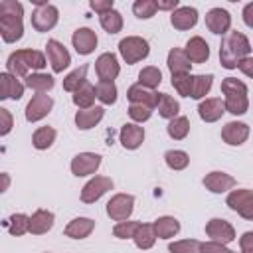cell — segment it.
Instances as JSON below:
<instances>
[{"mask_svg": "<svg viewBox=\"0 0 253 253\" xmlns=\"http://www.w3.org/2000/svg\"><path fill=\"white\" fill-rule=\"evenodd\" d=\"M95 73H97L99 81H115L121 73V63H119L117 55L111 51L101 53L95 61Z\"/></svg>", "mask_w": 253, "mask_h": 253, "instance_id": "obj_13", "label": "cell"}, {"mask_svg": "<svg viewBox=\"0 0 253 253\" xmlns=\"http://www.w3.org/2000/svg\"><path fill=\"white\" fill-rule=\"evenodd\" d=\"M51 109H53V99L47 93H36L30 99V103L26 105L24 115H26L28 123H38V121L45 119L51 113Z\"/></svg>", "mask_w": 253, "mask_h": 253, "instance_id": "obj_9", "label": "cell"}, {"mask_svg": "<svg viewBox=\"0 0 253 253\" xmlns=\"http://www.w3.org/2000/svg\"><path fill=\"white\" fill-rule=\"evenodd\" d=\"M166 65L170 69L172 75H182V73H190L192 69V61L188 59L186 51L180 49V47H172L168 51V57H166Z\"/></svg>", "mask_w": 253, "mask_h": 253, "instance_id": "obj_28", "label": "cell"}, {"mask_svg": "<svg viewBox=\"0 0 253 253\" xmlns=\"http://www.w3.org/2000/svg\"><path fill=\"white\" fill-rule=\"evenodd\" d=\"M188 59L192 63H206L210 59V45L208 42L202 38V36H194L186 42V47H184Z\"/></svg>", "mask_w": 253, "mask_h": 253, "instance_id": "obj_22", "label": "cell"}, {"mask_svg": "<svg viewBox=\"0 0 253 253\" xmlns=\"http://www.w3.org/2000/svg\"><path fill=\"white\" fill-rule=\"evenodd\" d=\"M198 18L200 16H198V10L196 8H192V6H180L178 10H174L170 14V24L176 30L184 32V30H192L198 24Z\"/></svg>", "mask_w": 253, "mask_h": 253, "instance_id": "obj_21", "label": "cell"}, {"mask_svg": "<svg viewBox=\"0 0 253 253\" xmlns=\"http://www.w3.org/2000/svg\"><path fill=\"white\" fill-rule=\"evenodd\" d=\"M45 65H47L45 55L38 49H16L6 59L8 73H12L16 77H24V79L30 75V69H32V73H36V71L43 69Z\"/></svg>", "mask_w": 253, "mask_h": 253, "instance_id": "obj_2", "label": "cell"}, {"mask_svg": "<svg viewBox=\"0 0 253 253\" xmlns=\"http://www.w3.org/2000/svg\"><path fill=\"white\" fill-rule=\"evenodd\" d=\"M152 225L158 239H172L180 231V221L174 215H160L158 219L152 221Z\"/></svg>", "mask_w": 253, "mask_h": 253, "instance_id": "obj_29", "label": "cell"}, {"mask_svg": "<svg viewBox=\"0 0 253 253\" xmlns=\"http://www.w3.org/2000/svg\"><path fill=\"white\" fill-rule=\"evenodd\" d=\"M8 14V16H24V6L16 0H2L0 2V16Z\"/></svg>", "mask_w": 253, "mask_h": 253, "instance_id": "obj_48", "label": "cell"}, {"mask_svg": "<svg viewBox=\"0 0 253 253\" xmlns=\"http://www.w3.org/2000/svg\"><path fill=\"white\" fill-rule=\"evenodd\" d=\"M6 227L16 237H20L24 233H30V215H26V213H12L6 219Z\"/></svg>", "mask_w": 253, "mask_h": 253, "instance_id": "obj_39", "label": "cell"}, {"mask_svg": "<svg viewBox=\"0 0 253 253\" xmlns=\"http://www.w3.org/2000/svg\"><path fill=\"white\" fill-rule=\"evenodd\" d=\"M126 99L130 101V105H146L150 109H154L158 105V93L152 89H146L142 85H130L126 91Z\"/></svg>", "mask_w": 253, "mask_h": 253, "instance_id": "obj_23", "label": "cell"}, {"mask_svg": "<svg viewBox=\"0 0 253 253\" xmlns=\"http://www.w3.org/2000/svg\"><path fill=\"white\" fill-rule=\"evenodd\" d=\"M2 180H4V184H2V192H6V190H8V186H10V176L4 172V174H2Z\"/></svg>", "mask_w": 253, "mask_h": 253, "instance_id": "obj_56", "label": "cell"}, {"mask_svg": "<svg viewBox=\"0 0 253 253\" xmlns=\"http://www.w3.org/2000/svg\"><path fill=\"white\" fill-rule=\"evenodd\" d=\"M101 160H103V156L97 154V152H79V154H75L71 158V164H69L71 174L77 176V178L91 176V174H95L99 170Z\"/></svg>", "mask_w": 253, "mask_h": 253, "instance_id": "obj_8", "label": "cell"}, {"mask_svg": "<svg viewBox=\"0 0 253 253\" xmlns=\"http://www.w3.org/2000/svg\"><path fill=\"white\" fill-rule=\"evenodd\" d=\"M164 162H166V166L170 170H184L190 164V156H188L186 150L174 148V150H166L164 152Z\"/></svg>", "mask_w": 253, "mask_h": 253, "instance_id": "obj_41", "label": "cell"}, {"mask_svg": "<svg viewBox=\"0 0 253 253\" xmlns=\"http://www.w3.org/2000/svg\"><path fill=\"white\" fill-rule=\"evenodd\" d=\"M156 109H158V115L162 119L172 121L180 113V103L172 95H168V93H158V105H156Z\"/></svg>", "mask_w": 253, "mask_h": 253, "instance_id": "obj_31", "label": "cell"}, {"mask_svg": "<svg viewBox=\"0 0 253 253\" xmlns=\"http://www.w3.org/2000/svg\"><path fill=\"white\" fill-rule=\"evenodd\" d=\"M200 253H235L227 245L217 243V241H204L200 243Z\"/></svg>", "mask_w": 253, "mask_h": 253, "instance_id": "obj_49", "label": "cell"}, {"mask_svg": "<svg viewBox=\"0 0 253 253\" xmlns=\"http://www.w3.org/2000/svg\"><path fill=\"white\" fill-rule=\"evenodd\" d=\"M162 83V71L154 65H146L140 69L138 73V85L146 87V89H156Z\"/></svg>", "mask_w": 253, "mask_h": 253, "instance_id": "obj_38", "label": "cell"}, {"mask_svg": "<svg viewBox=\"0 0 253 253\" xmlns=\"http://www.w3.org/2000/svg\"><path fill=\"white\" fill-rule=\"evenodd\" d=\"M113 6H115V2H113V0H91V2H89V8H91V10H95L99 16H101V14H105V12H111V10H113Z\"/></svg>", "mask_w": 253, "mask_h": 253, "instance_id": "obj_51", "label": "cell"}, {"mask_svg": "<svg viewBox=\"0 0 253 253\" xmlns=\"http://www.w3.org/2000/svg\"><path fill=\"white\" fill-rule=\"evenodd\" d=\"M0 83H2V95H0V99H12V101L22 99L26 85L16 75L4 71V73H0Z\"/></svg>", "mask_w": 253, "mask_h": 253, "instance_id": "obj_27", "label": "cell"}, {"mask_svg": "<svg viewBox=\"0 0 253 253\" xmlns=\"http://www.w3.org/2000/svg\"><path fill=\"white\" fill-rule=\"evenodd\" d=\"M206 233H208L210 241H217V243H223V245L237 239L233 225L227 219H221V217H211L206 223Z\"/></svg>", "mask_w": 253, "mask_h": 253, "instance_id": "obj_12", "label": "cell"}, {"mask_svg": "<svg viewBox=\"0 0 253 253\" xmlns=\"http://www.w3.org/2000/svg\"><path fill=\"white\" fill-rule=\"evenodd\" d=\"M113 180L109 176H93L83 188H81V202L83 204H95L101 200L109 190H113Z\"/></svg>", "mask_w": 253, "mask_h": 253, "instance_id": "obj_10", "label": "cell"}, {"mask_svg": "<svg viewBox=\"0 0 253 253\" xmlns=\"http://www.w3.org/2000/svg\"><path fill=\"white\" fill-rule=\"evenodd\" d=\"M119 142L126 150H136L144 142V128L136 123H125L119 130Z\"/></svg>", "mask_w": 253, "mask_h": 253, "instance_id": "obj_19", "label": "cell"}, {"mask_svg": "<svg viewBox=\"0 0 253 253\" xmlns=\"http://www.w3.org/2000/svg\"><path fill=\"white\" fill-rule=\"evenodd\" d=\"M225 204L229 210L237 211L243 219L253 221V192L247 188H237L231 190L225 198Z\"/></svg>", "mask_w": 253, "mask_h": 253, "instance_id": "obj_6", "label": "cell"}, {"mask_svg": "<svg viewBox=\"0 0 253 253\" xmlns=\"http://www.w3.org/2000/svg\"><path fill=\"white\" fill-rule=\"evenodd\" d=\"M97 42H99V38L91 28H77L71 36V43H73V47L79 55L93 53L95 47H97Z\"/></svg>", "mask_w": 253, "mask_h": 253, "instance_id": "obj_18", "label": "cell"}, {"mask_svg": "<svg viewBox=\"0 0 253 253\" xmlns=\"http://www.w3.org/2000/svg\"><path fill=\"white\" fill-rule=\"evenodd\" d=\"M53 221H55L53 211L40 208L30 215V233L32 235H43L53 227Z\"/></svg>", "mask_w": 253, "mask_h": 253, "instance_id": "obj_24", "label": "cell"}, {"mask_svg": "<svg viewBox=\"0 0 253 253\" xmlns=\"http://www.w3.org/2000/svg\"><path fill=\"white\" fill-rule=\"evenodd\" d=\"M26 87H30L32 91L36 93H47L53 89L55 85V79L49 75V73H42V71H36V73H30L24 81Z\"/></svg>", "mask_w": 253, "mask_h": 253, "instance_id": "obj_30", "label": "cell"}, {"mask_svg": "<svg viewBox=\"0 0 253 253\" xmlns=\"http://www.w3.org/2000/svg\"><path fill=\"white\" fill-rule=\"evenodd\" d=\"M213 85V75L208 73V75H194V85H192V99H202L210 93Z\"/></svg>", "mask_w": 253, "mask_h": 253, "instance_id": "obj_42", "label": "cell"}, {"mask_svg": "<svg viewBox=\"0 0 253 253\" xmlns=\"http://www.w3.org/2000/svg\"><path fill=\"white\" fill-rule=\"evenodd\" d=\"M152 111L154 109H150L146 105H130L128 107V117L138 125V123H146L152 117Z\"/></svg>", "mask_w": 253, "mask_h": 253, "instance_id": "obj_47", "label": "cell"}, {"mask_svg": "<svg viewBox=\"0 0 253 253\" xmlns=\"http://www.w3.org/2000/svg\"><path fill=\"white\" fill-rule=\"evenodd\" d=\"M192 85H194V75H192V73L172 75V87L176 89L178 95H182V97H192Z\"/></svg>", "mask_w": 253, "mask_h": 253, "instance_id": "obj_43", "label": "cell"}, {"mask_svg": "<svg viewBox=\"0 0 253 253\" xmlns=\"http://www.w3.org/2000/svg\"><path fill=\"white\" fill-rule=\"evenodd\" d=\"M206 28L215 36H225L231 30V14L225 8H211L206 14Z\"/></svg>", "mask_w": 253, "mask_h": 253, "instance_id": "obj_16", "label": "cell"}, {"mask_svg": "<svg viewBox=\"0 0 253 253\" xmlns=\"http://www.w3.org/2000/svg\"><path fill=\"white\" fill-rule=\"evenodd\" d=\"M87 65H81L77 69H73L71 73H67L63 77V89L69 91V93H75L77 89H81L85 83H87Z\"/></svg>", "mask_w": 253, "mask_h": 253, "instance_id": "obj_35", "label": "cell"}, {"mask_svg": "<svg viewBox=\"0 0 253 253\" xmlns=\"http://www.w3.org/2000/svg\"><path fill=\"white\" fill-rule=\"evenodd\" d=\"M105 117V109L103 107H91V109H79L75 113V125L79 130H89L93 126H97Z\"/></svg>", "mask_w": 253, "mask_h": 253, "instance_id": "obj_25", "label": "cell"}, {"mask_svg": "<svg viewBox=\"0 0 253 253\" xmlns=\"http://www.w3.org/2000/svg\"><path fill=\"white\" fill-rule=\"evenodd\" d=\"M204 186L206 190H210L211 194H225V192H231L235 188V178L227 172H221V170H213L210 174L204 176Z\"/></svg>", "mask_w": 253, "mask_h": 253, "instance_id": "obj_15", "label": "cell"}, {"mask_svg": "<svg viewBox=\"0 0 253 253\" xmlns=\"http://www.w3.org/2000/svg\"><path fill=\"white\" fill-rule=\"evenodd\" d=\"M156 8L158 10H170V12H174V10H178L180 8V4H178V0H164V2H156Z\"/></svg>", "mask_w": 253, "mask_h": 253, "instance_id": "obj_55", "label": "cell"}, {"mask_svg": "<svg viewBox=\"0 0 253 253\" xmlns=\"http://www.w3.org/2000/svg\"><path fill=\"white\" fill-rule=\"evenodd\" d=\"M95 99H97V91H95V87H93L89 81H87L81 89H77V91L73 93V97H71L73 105L79 107V109H91V107H95V105H93Z\"/></svg>", "mask_w": 253, "mask_h": 253, "instance_id": "obj_34", "label": "cell"}, {"mask_svg": "<svg viewBox=\"0 0 253 253\" xmlns=\"http://www.w3.org/2000/svg\"><path fill=\"white\" fill-rule=\"evenodd\" d=\"M99 24L107 34H119L123 30V14L119 10H111L99 16Z\"/></svg>", "mask_w": 253, "mask_h": 253, "instance_id": "obj_37", "label": "cell"}, {"mask_svg": "<svg viewBox=\"0 0 253 253\" xmlns=\"http://www.w3.org/2000/svg\"><path fill=\"white\" fill-rule=\"evenodd\" d=\"M249 51H251V43L247 36L241 34L239 30H229L219 43V63L225 69H237L241 59L249 57Z\"/></svg>", "mask_w": 253, "mask_h": 253, "instance_id": "obj_1", "label": "cell"}, {"mask_svg": "<svg viewBox=\"0 0 253 253\" xmlns=\"http://www.w3.org/2000/svg\"><path fill=\"white\" fill-rule=\"evenodd\" d=\"M138 227H140V221H136V219L117 221V225L113 227V235L119 237V239H132Z\"/></svg>", "mask_w": 253, "mask_h": 253, "instance_id": "obj_44", "label": "cell"}, {"mask_svg": "<svg viewBox=\"0 0 253 253\" xmlns=\"http://www.w3.org/2000/svg\"><path fill=\"white\" fill-rule=\"evenodd\" d=\"M221 93L223 97V105H225V113H231L235 117H241L247 113L249 109V97H247V85L235 77H225L221 81Z\"/></svg>", "mask_w": 253, "mask_h": 253, "instance_id": "obj_3", "label": "cell"}, {"mask_svg": "<svg viewBox=\"0 0 253 253\" xmlns=\"http://www.w3.org/2000/svg\"><path fill=\"white\" fill-rule=\"evenodd\" d=\"M225 113V105L221 99L217 97H210V99H204L200 101L198 105V115L204 123H217Z\"/></svg>", "mask_w": 253, "mask_h": 253, "instance_id": "obj_20", "label": "cell"}, {"mask_svg": "<svg viewBox=\"0 0 253 253\" xmlns=\"http://www.w3.org/2000/svg\"><path fill=\"white\" fill-rule=\"evenodd\" d=\"M200 243L198 239H180V241H172L168 243V251L170 253H200Z\"/></svg>", "mask_w": 253, "mask_h": 253, "instance_id": "obj_46", "label": "cell"}, {"mask_svg": "<svg viewBox=\"0 0 253 253\" xmlns=\"http://www.w3.org/2000/svg\"><path fill=\"white\" fill-rule=\"evenodd\" d=\"M14 126V119H12V113L8 109H0V136H6L10 134Z\"/></svg>", "mask_w": 253, "mask_h": 253, "instance_id": "obj_50", "label": "cell"}, {"mask_svg": "<svg viewBox=\"0 0 253 253\" xmlns=\"http://www.w3.org/2000/svg\"><path fill=\"white\" fill-rule=\"evenodd\" d=\"M119 53L125 59V63L134 65V63H138V61H142V59L148 57L150 45L140 36H126V38H123L119 42Z\"/></svg>", "mask_w": 253, "mask_h": 253, "instance_id": "obj_4", "label": "cell"}, {"mask_svg": "<svg viewBox=\"0 0 253 253\" xmlns=\"http://www.w3.org/2000/svg\"><path fill=\"white\" fill-rule=\"evenodd\" d=\"M156 0H136L134 4H132V12H134V16L136 18H140V20H148V18H152L154 14H156Z\"/></svg>", "mask_w": 253, "mask_h": 253, "instance_id": "obj_45", "label": "cell"}, {"mask_svg": "<svg viewBox=\"0 0 253 253\" xmlns=\"http://www.w3.org/2000/svg\"><path fill=\"white\" fill-rule=\"evenodd\" d=\"M166 132H168V136L174 138V140H184V138L188 136V132H190V119L184 117V115H178L176 119H172V121L168 123Z\"/></svg>", "mask_w": 253, "mask_h": 253, "instance_id": "obj_36", "label": "cell"}, {"mask_svg": "<svg viewBox=\"0 0 253 253\" xmlns=\"http://www.w3.org/2000/svg\"><path fill=\"white\" fill-rule=\"evenodd\" d=\"M156 239H158V237H156V233H154V225H152V223H140V227L136 229V233H134V237H132L134 245H136L138 249H142V251L154 247Z\"/></svg>", "mask_w": 253, "mask_h": 253, "instance_id": "obj_32", "label": "cell"}, {"mask_svg": "<svg viewBox=\"0 0 253 253\" xmlns=\"http://www.w3.org/2000/svg\"><path fill=\"white\" fill-rule=\"evenodd\" d=\"M239 247L241 251H253V231H245L239 237Z\"/></svg>", "mask_w": 253, "mask_h": 253, "instance_id": "obj_52", "label": "cell"}, {"mask_svg": "<svg viewBox=\"0 0 253 253\" xmlns=\"http://www.w3.org/2000/svg\"><path fill=\"white\" fill-rule=\"evenodd\" d=\"M55 136H57V132L53 126H40L32 134V144L36 150H47L55 142Z\"/></svg>", "mask_w": 253, "mask_h": 253, "instance_id": "obj_33", "label": "cell"}, {"mask_svg": "<svg viewBox=\"0 0 253 253\" xmlns=\"http://www.w3.org/2000/svg\"><path fill=\"white\" fill-rule=\"evenodd\" d=\"M36 10L32 12V26L36 32H49L55 28L57 20H59V10L45 2V0H34Z\"/></svg>", "mask_w": 253, "mask_h": 253, "instance_id": "obj_5", "label": "cell"}, {"mask_svg": "<svg viewBox=\"0 0 253 253\" xmlns=\"http://www.w3.org/2000/svg\"><path fill=\"white\" fill-rule=\"evenodd\" d=\"M237 69H239L243 75H247V77H251V79H253V57L249 55V57L241 59V63L237 65Z\"/></svg>", "mask_w": 253, "mask_h": 253, "instance_id": "obj_53", "label": "cell"}, {"mask_svg": "<svg viewBox=\"0 0 253 253\" xmlns=\"http://www.w3.org/2000/svg\"><path fill=\"white\" fill-rule=\"evenodd\" d=\"M241 18H243V22H245V26L253 30V2H249V4H245V6H243V12H241Z\"/></svg>", "mask_w": 253, "mask_h": 253, "instance_id": "obj_54", "label": "cell"}, {"mask_svg": "<svg viewBox=\"0 0 253 253\" xmlns=\"http://www.w3.org/2000/svg\"><path fill=\"white\" fill-rule=\"evenodd\" d=\"M93 229H95V221L91 217H73L65 225L63 233L65 237H71V239H85L93 233Z\"/></svg>", "mask_w": 253, "mask_h": 253, "instance_id": "obj_26", "label": "cell"}, {"mask_svg": "<svg viewBox=\"0 0 253 253\" xmlns=\"http://www.w3.org/2000/svg\"><path fill=\"white\" fill-rule=\"evenodd\" d=\"M249 125L247 123H241V121H229L223 125L221 128V140L229 146H241L247 138H249Z\"/></svg>", "mask_w": 253, "mask_h": 253, "instance_id": "obj_14", "label": "cell"}, {"mask_svg": "<svg viewBox=\"0 0 253 253\" xmlns=\"http://www.w3.org/2000/svg\"><path fill=\"white\" fill-rule=\"evenodd\" d=\"M45 53H47V59H49V65H51L53 73H63V69H67L71 65V55H69L67 47L61 42H57L55 38L47 40Z\"/></svg>", "mask_w": 253, "mask_h": 253, "instance_id": "obj_11", "label": "cell"}, {"mask_svg": "<svg viewBox=\"0 0 253 253\" xmlns=\"http://www.w3.org/2000/svg\"><path fill=\"white\" fill-rule=\"evenodd\" d=\"M134 210V196L132 194H115L107 202V215L113 221H126Z\"/></svg>", "mask_w": 253, "mask_h": 253, "instance_id": "obj_7", "label": "cell"}, {"mask_svg": "<svg viewBox=\"0 0 253 253\" xmlns=\"http://www.w3.org/2000/svg\"><path fill=\"white\" fill-rule=\"evenodd\" d=\"M95 91H97V99L103 103V105H115L117 103V85L115 81H99L95 85Z\"/></svg>", "mask_w": 253, "mask_h": 253, "instance_id": "obj_40", "label": "cell"}, {"mask_svg": "<svg viewBox=\"0 0 253 253\" xmlns=\"http://www.w3.org/2000/svg\"><path fill=\"white\" fill-rule=\"evenodd\" d=\"M0 36L6 43H14L18 40H22L24 36V22L22 16H8L2 14L0 16Z\"/></svg>", "mask_w": 253, "mask_h": 253, "instance_id": "obj_17", "label": "cell"}, {"mask_svg": "<svg viewBox=\"0 0 253 253\" xmlns=\"http://www.w3.org/2000/svg\"><path fill=\"white\" fill-rule=\"evenodd\" d=\"M241 253H253V251H241Z\"/></svg>", "mask_w": 253, "mask_h": 253, "instance_id": "obj_57", "label": "cell"}]
</instances>
